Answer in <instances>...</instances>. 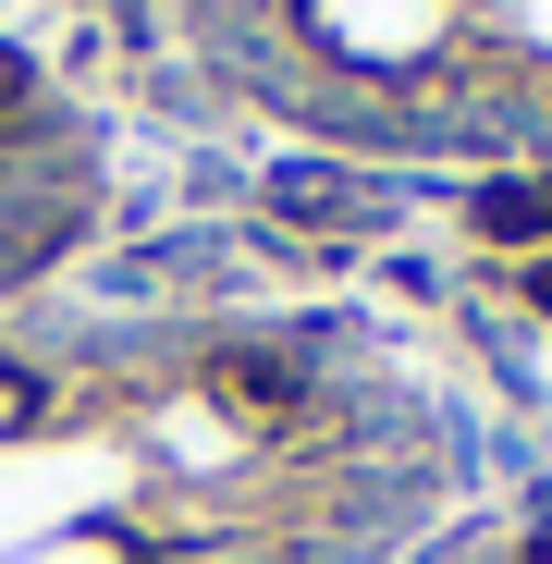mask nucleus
Here are the masks:
<instances>
[{"label": "nucleus", "mask_w": 552, "mask_h": 564, "mask_svg": "<svg viewBox=\"0 0 552 564\" xmlns=\"http://www.w3.org/2000/svg\"><path fill=\"white\" fill-rule=\"evenodd\" d=\"M270 221H307V234H381V221H393V184L356 172V160H283V172H270Z\"/></svg>", "instance_id": "f257e3e1"}]
</instances>
